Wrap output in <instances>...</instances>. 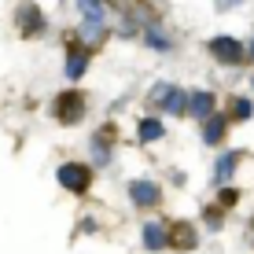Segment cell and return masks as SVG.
<instances>
[{
    "mask_svg": "<svg viewBox=\"0 0 254 254\" xmlns=\"http://www.w3.org/2000/svg\"><path fill=\"white\" fill-rule=\"evenodd\" d=\"M59 185L66 191H85L92 185V170L81 162H66V166H59Z\"/></svg>",
    "mask_w": 254,
    "mask_h": 254,
    "instance_id": "6da1fadb",
    "label": "cell"
},
{
    "mask_svg": "<svg viewBox=\"0 0 254 254\" xmlns=\"http://www.w3.org/2000/svg\"><path fill=\"white\" fill-rule=\"evenodd\" d=\"M129 199H133V206H159L162 188L155 185V181L140 177V181H133V185H129Z\"/></svg>",
    "mask_w": 254,
    "mask_h": 254,
    "instance_id": "3957f363",
    "label": "cell"
},
{
    "mask_svg": "<svg viewBox=\"0 0 254 254\" xmlns=\"http://www.w3.org/2000/svg\"><path fill=\"white\" fill-rule=\"evenodd\" d=\"M166 243H170V229L159 221H151V225H144V247L147 251H162Z\"/></svg>",
    "mask_w": 254,
    "mask_h": 254,
    "instance_id": "52a82bcc",
    "label": "cell"
},
{
    "mask_svg": "<svg viewBox=\"0 0 254 254\" xmlns=\"http://www.w3.org/2000/svg\"><path fill=\"white\" fill-rule=\"evenodd\" d=\"M247 52H251V59H254V37H251V45H247Z\"/></svg>",
    "mask_w": 254,
    "mask_h": 254,
    "instance_id": "2e32d148",
    "label": "cell"
},
{
    "mask_svg": "<svg viewBox=\"0 0 254 254\" xmlns=\"http://www.w3.org/2000/svg\"><path fill=\"white\" fill-rule=\"evenodd\" d=\"M251 225H254V221H251Z\"/></svg>",
    "mask_w": 254,
    "mask_h": 254,
    "instance_id": "e0dca14e",
    "label": "cell"
},
{
    "mask_svg": "<svg viewBox=\"0 0 254 254\" xmlns=\"http://www.w3.org/2000/svg\"><path fill=\"white\" fill-rule=\"evenodd\" d=\"M147 45H151V48H170V37H166V33H159V30H151V33H147Z\"/></svg>",
    "mask_w": 254,
    "mask_h": 254,
    "instance_id": "9a60e30c",
    "label": "cell"
},
{
    "mask_svg": "<svg viewBox=\"0 0 254 254\" xmlns=\"http://www.w3.org/2000/svg\"><path fill=\"white\" fill-rule=\"evenodd\" d=\"M221 136H225V122H221V115L206 118V126H203V140H206V144H221Z\"/></svg>",
    "mask_w": 254,
    "mask_h": 254,
    "instance_id": "30bf717a",
    "label": "cell"
},
{
    "mask_svg": "<svg viewBox=\"0 0 254 254\" xmlns=\"http://www.w3.org/2000/svg\"><path fill=\"white\" fill-rule=\"evenodd\" d=\"M214 92H191L188 96V115L195 118V122H206V118H214Z\"/></svg>",
    "mask_w": 254,
    "mask_h": 254,
    "instance_id": "8992f818",
    "label": "cell"
},
{
    "mask_svg": "<svg viewBox=\"0 0 254 254\" xmlns=\"http://www.w3.org/2000/svg\"><path fill=\"white\" fill-rule=\"evenodd\" d=\"M77 33H81L85 41H103V33H107V30H103V22H89V19H85V26Z\"/></svg>",
    "mask_w": 254,
    "mask_h": 254,
    "instance_id": "5bb4252c",
    "label": "cell"
},
{
    "mask_svg": "<svg viewBox=\"0 0 254 254\" xmlns=\"http://www.w3.org/2000/svg\"><path fill=\"white\" fill-rule=\"evenodd\" d=\"M236 162H240V155H236V151H225L221 159H217V166H214V177H217V185L232 181V170H236Z\"/></svg>",
    "mask_w": 254,
    "mask_h": 254,
    "instance_id": "ba28073f",
    "label": "cell"
},
{
    "mask_svg": "<svg viewBox=\"0 0 254 254\" xmlns=\"http://www.w3.org/2000/svg\"><path fill=\"white\" fill-rule=\"evenodd\" d=\"M77 7H81V15H85L89 22H103V15H107L103 0H77Z\"/></svg>",
    "mask_w": 254,
    "mask_h": 254,
    "instance_id": "8fae6325",
    "label": "cell"
},
{
    "mask_svg": "<svg viewBox=\"0 0 254 254\" xmlns=\"http://www.w3.org/2000/svg\"><path fill=\"white\" fill-rule=\"evenodd\" d=\"M210 52H214V59L225 63V66L243 63V56H247V48H243L240 41H232V37H214V41H210Z\"/></svg>",
    "mask_w": 254,
    "mask_h": 254,
    "instance_id": "7a4b0ae2",
    "label": "cell"
},
{
    "mask_svg": "<svg viewBox=\"0 0 254 254\" xmlns=\"http://www.w3.org/2000/svg\"><path fill=\"white\" fill-rule=\"evenodd\" d=\"M251 115H254V103L247 100V96H236V100H232V118L243 122V118H251Z\"/></svg>",
    "mask_w": 254,
    "mask_h": 254,
    "instance_id": "4fadbf2b",
    "label": "cell"
},
{
    "mask_svg": "<svg viewBox=\"0 0 254 254\" xmlns=\"http://www.w3.org/2000/svg\"><path fill=\"white\" fill-rule=\"evenodd\" d=\"M162 136V122L159 118H144L140 122V140H144V144H151V140H159Z\"/></svg>",
    "mask_w": 254,
    "mask_h": 254,
    "instance_id": "7c38bea8",
    "label": "cell"
},
{
    "mask_svg": "<svg viewBox=\"0 0 254 254\" xmlns=\"http://www.w3.org/2000/svg\"><path fill=\"white\" fill-rule=\"evenodd\" d=\"M85 66H89V56H85V52H70L66 56V77L70 81H77V77L85 74Z\"/></svg>",
    "mask_w": 254,
    "mask_h": 254,
    "instance_id": "9c48e42d",
    "label": "cell"
},
{
    "mask_svg": "<svg viewBox=\"0 0 254 254\" xmlns=\"http://www.w3.org/2000/svg\"><path fill=\"white\" fill-rule=\"evenodd\" d=\"M15 26H19L22 33H41L45 30V15H41L33 4H19L15 7Z\"/></svg>",
    "mask_w": 254,
    "mask_h": 254,
    "instance_id": "5b68a950",
    "label": "cell"
},
{
    "mask_svg": "<svg viewBox=\"0 0 254 254\" xmlns=\"http://www.w3.org/2000/svg\"><path fill=\"white\" fill-rule=\"evenodd\" d=\"M85 115V100L81 96H74V92H63L56 100V118L63 122V126H70V122H81Z\"/></svg>",
    "mask_w": 254,
    "mask_h": 254,
    "instance_id": "277c9868",
    "label": "cell"
}]
</instances>
